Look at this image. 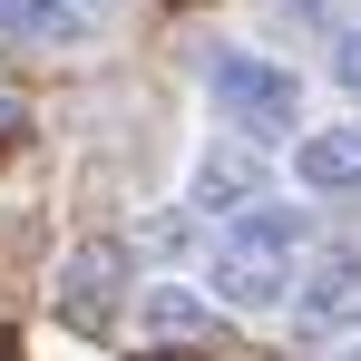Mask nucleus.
I'll return each instance as SVG.
<instances>
[{"label": "nucleus", "instance_id": "nucleus-6", "mask_svg": "<svg viewBox=\"0 0 361 361\" xmlns=\"http://www.w3.org/2000/svg\"><path fill=\"white\" fill-rule=\"evenodd\" d=\"M293 185L302 195H361V118L352 127H302L293 137Z\"/></svg>", "mask_w": 361, "mask_h": 361}, {"label": "nucleus", "instance_id": "nucleus-9", "mask_svg": "<svg viewBox=\"0 0 361 361\" xmlns=\"http://www.w3.org/2000/svg\"><path fill=\"white\" fill-rule=\"evenodd\" d=\"M332 78H342V88H352V98H361V20H352V30H342V39H332Z\"/></svg>", "mask_w": 361, "mask_h": 361}, {"label": "nucleus", "instance_id": "nucleus-1", "mask_svg": "<svg viewBox=\"0 0 361 361\" xmlns=\"http://www.w3.org/2000/svg\"><path fill=\"white\" fill-rule=\"evenodd\" d=\"M205 108L225 137H254V147H274V137H302V68H283L274 49H215L205 59Z\"/></svg>", "mask_w": 361, "mask_h": 361}, {"label": "nucleus", "instance_id": "nucleus-3", "mask_svg": "<svg viewBox=\"0 0 361 361\" xmlns=\"http://www.w3.org/2000/svg\"><path fill=\"white\" fill-rule=\"evenodd\" d=\"M293 264H283V254H244L235 235L215 244V264H205V302H215V312H293Z\"/></svg>", "mask_w": 361, "mask_h": 361}, {"label": "nucleus", "instance_id": "nucleus-7", "mask_svg": "<svg viewBox=\"0 0 361 361\" xmlns=\"http://www.w3.org/2000/svg\"><path fill=\"white\" fill-rule=\"evenodd\" d=\"M0 39H20V49H88L98 10L88 0H0Z\"/></svg>", "mask_w": 361, "mask_h": 361}, {"label": "nucleus", "instance_id": "nucleus-8", "mask_svg": "<svg viewBox=\"0 0 361 361\" xmlns=\"http://www.w3.org/2000/svg\"><path fill=\"white\" fill-rule=\"evenodd\" d=\"M147 322H157V332H205L215 302H205V293H147Z\"/></svg>", "mask_w": 361, "mask_h": 361}, {"label": "nucleus", "instance_id": "nucleus-2", "mask_svg": "<svg viewBox=\"0 0 361 361\" xmlns=\"http://www.w3.org/2000/svg\"><path fill=\"white\" fill-rule=\"evenodd\" d=\"M264 185H274L264 147H254V137H215V147L195 157V176H185V205L235 225V215H254V205H264Z\"/></svg>", "mask_w": 361, "mask_h": 361}, {"label": "nucleus", "instance_id": "nucleus-10", "mask_svg": "<svg viewBox=\"0 0 361 361\" xmlns=\"http://www.w3.org/2000/svg\"><path fill=\"white\" fill-rule=\"evenodd\" d=\"M10 352H20V342H10V332H0V361H10Z\"/></svg>", "mask_w": 361, "mask_h": 361}, {"label": "nucleus", "instance_id": "nucleus-4", "mask_svg": "<svg viewBox=\"0 0 361 361\" xmlns=\"http://www.w3.org/2000/svg\"><path fill=\"white\" fill-rule=\"evenodd\" d=\"M127 244H78L59 264V322H78V332H98V322H118L127 312Z\"/></svg>", "mask_w": 361, "mask_h": 361}, {"label": "nucleus", "instance_id": "nucleus-5", "mask_svg": "<svg viewBox=\"0 0 361 361\" xmlns=\"http://www.w3.org/2000/svg\"><path fill=\"white\" fill-rule=\"evenodd\" d=\"M293 312H302V332H361V254L352 244H332V254L302 264Z\"/></svg>", "mask_w": 361, "mask_h": 361}]
</instances>
